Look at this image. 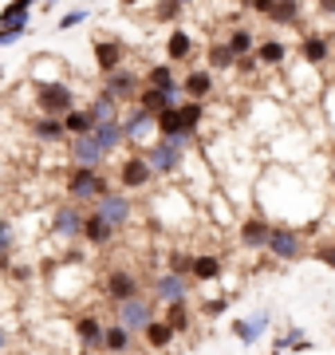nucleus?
<instances>
[{
	"mask_svg": "<svg viewBox=\"0 0 335 355\" xmlns=\"http://www.w3.org/2000/svg\"><path fill=\"white\" fill-rule=\"evenodd\" d=\"M264 253H269L272 261H280V265H292V261H300V257H308L300 225H284V221H276V225H272V237H269V249H264Z\"/></svg>",
	"mask_w": 335,
	"mask_h": 355,
	"instance_id": "6",
	"label": "nucleus"
},
{
	"mask_svg": "<svg viewBox=\"0 0 335 355\" xmlns=\"http://www.w3.org/2000/svg\"><path fill=\"white\" fill-rule=\"evenodd\" d=\"M181 4H185V8H190V4H197V0H181Z\"/></svg>",
	"mask_w": 335,
	"mask_h": 355,
	"instance_id": "54",
	"label": "nucleus"
},
{
	"mask_svg": "<svg viewBox=\"0 0 335 355\" xmlns=\"http://www.w3.org/2000/svg\"><path fill=\"white\" fill-rule=\"evenodd\" d=\"M64 127H67V135H71V139H79V135H91L99 123H95V114H91L87 107H75V111L64 114Z\"/></svg>",
	"mask_w": 335,
	"mask_h": 355,
	"instance_id": "35",
	"label": "nucleus"
},
{
	"mask_svg": "<svg viewBox=\"0 0 335 355\" xmlns=\"http://www.w3.org/2000/svg\"><path fill=\"white\" fill-rule=\"evenodd\" d=\"M194 55H197L194 32H190V28H181V24H174V28H170V36H166V60H170V64H190Z\"/></svg>",
	"mask_w": 335,
	"mask_h": 355,
	"instance_id": "21",
	"label": "nucleus"
},
{
	"mask_svg": "<svg viewBox=\"0 0 335 355\" xmlns=\"http://www.w3.org/2000/svg\"><path fill=\"white\" fill-rule=\"evenodd\" d=\"M304 4H308V0H304Z\"/></svg>",
	"mask_w": 335,
	"mask_h": 355,
	"instance_id": "57",
	"label": "nucleus"
},
{
	"mask_svg": "<svg viewBox=\"0 0 335 355\" xmlns=\"http://www.w3.org/2000/svg\"><path fill=\"white\" fill-rule=\"evenodd\" d=\"M241 8H245V12H257V16H264V20H269L272 8H276V0H241Z\"/></svg>",
	"mask_w": 335,
	"mask_h": 355,
	"instance_id": "44",
	"label": "nucleus"
},
{
	"mask_svg": "<svg viewBox=\"0 0 335 355\" xmlns=\"http://www.w3.org/2000/svg\"><path fill=\"white\" fill-rule=\"evenodd\" d=\"M181 12H185V4H181V0H158V4H154V20H158V24H178Z\"/></svg>",
	"mask_w": 335,
	"mask_h": 355,
	"instance_id": "41",
	"label": "nucleus"
},
{
	"mask_svg": "<svg viewBox=\"0 0 335 355\" xmlns=\"http://www.w3.org/2000/svg\"><path fill=\"white\" fill-rule=\"evenodd\" d=\"M87 20H91V8H71V12L60 16V24H55V28H60V32H71V28L87 24Z\"/></svg>",
	"mask_w": 335,
	"mask_h": 355,
	"instance_id": "42",
	"label": "nucleus"
},
{
	"mask_svg": "<svg viewBox=\"0 0 335 355\" xmlns=\"http://www.w3.org/2000/svg\"><path fill=\"white\" fill-rule=\"evenodd\" d=\"M181 127L190 130V135H197L201 130V123H206V99H181Z\"/></svg>",
	"mask_w": 335,
	"mask_h": 355,
	"instance_id": "36",
	"label": "nucleus"
},
{
	"mask_svg": "<svg viewBox=\"0 0 335 355\" xmlns=\"http://www.w3.org/2000/svg\"><path fill=\"white\" fill-rule=\"evenodd\" d=\"M32 103H36L39 114H55V119H64L67 111H75L79 99H75V87L64 83V79H44L32 87Z\"/></svg>",
	"mask_w": 335,
	"mask_h": 355,
	"instance_id": "2",
	"label": "nucleus"
},
{
	"mask_svg": "<svg viewBox=\"0 0 335 355\" xmlns=\"http://www.w3.org/2000/svg\"><path fill=\"white\" fill-rule=\"evenodd\" d=\"M154 166L146 162V154L142 150H130L127 158H118L115 166V186L118 190H130V193H138V190H150V182H154Z\"/></svg>",
	"mask_w": 335,
	"mask_h": 355,
	"instance_id": "5",
	"label": "nucleus"
},
{
	"mask_svg": "<svg viewBox=\"0 0 335 355\" xmlns=\"http://www.w3.org/2000/svg\"><path fill=\"white\" fill-rule=\"evenodd\" d=\"M194 257L190 249H170L166 253V268L170 272H178V277H194Z\"/></svg>",
	"mask_w": 335,
	"mask_h": 355,
	"instance_id": "38",
	"label": "nucleus"
},
{
	"mask_svg": "<svg viewBox=\"0 0 335 355\" xmlns=\"http://www.w3.org/2000/svg\"><path fill=\"white\" fill-rule=\"evenodd\" d=\"M0 83H4V64H0Z\"/></svg>",
	"mask_w": 335,
	"mask_h": 355,
	"instance_id": "55",
	"label": "nucleus"
},
{
	"mask_svg": "<svg viewBox=\"0 0 335 355\" xmlns=\"http://www.w3.org/2000/svg\"><path fill=\"white\" fill-rule=\"evenodd\" d=\"M142 83H146V87H162V91L178 87V83H181V79H178V64H170V60H166V64H150V67H146V76H142Z\"/></svg>",
	"mask_w": 335,
	"mask_h": 355,
	"instance_id": "31",
	"label": "nucleus"
},
{
	"mask_svg": "<svg viewBox=\"0 0 335 355\" xmlns=\"http://www.w3.org/2000/svg\"><path fill=\"white\" fill-rule=\"evenodd\" d=\"M8 277H12L16 284H32V280H36V272H32V265H12V272H8Z\"/></svg>",
	"mask_w": 335,
	"mask_h": 355,
	"instance_id": "47",
	"label": "nucleus"
},
{
	"mask_svg": "<svg viewBox=\"0 0 335 355\" xmlns=\"http://www.w3.org/2000/svg\"><path fill=\"white\" fill-rule=\"evenodd\" d=\"M99 87H107V91H111V95H115L118 103H127V107H130V103L138 99V91H142V76L134 71V67H127V64H123L118 71L103 76V83H99Z\"/></svg>",
	"mask_w": 335,
	"mask_h": 355,
	"instance_id": "15",
	"label": "nucleus"
},
{
	"mask_svg": "<svg viewBox=\"0 0 335 355\" xmlns=\"http://www.w3.org/2000/svg\"><path fill=\"white\" fill-rule=\"evenodd\" d=\"M111 154L99 146L95 135H79V139H67V162L71 166H103Z\"/></svg>",
	"mask_w": 335,
	"mask_h": 355,
	"instance_id": "18",
	"label": "nucleus"
},
{
	"mask_svg": "<svg viewBox=\"0 0 335 355\" xmlns=\"http://www.w3.org/2000/svg\"><path fill=\"white\" fill-rule=\"evenodd\" d=\"M158 123V139H178V135H185V127H181V111L178 107H170V111H162L154 119Z\"/></svg>",
	"mask_w": 335,
	"mask_h": 355,
	"instance_id": "37",
	"label": "nucleus"
},
{
	"mask_svg": "<svg viewBox=\"0 0 335 355\" xmlns=\"http://www.w3.org/2000/svg\"><path fill=\"white\" fill-rule=\"evenodd\" d=\"M332 44L335 32H304L300 36V60L311 67H327L332 64Z\"/></svg>",
	"mask_w": 335,
	"mask_h": 355,
	"instance_id": "14",
	"label": "nucleus"
},
{
	"mask_svg": "<svg viewBox=\"0 0 335 355\" xmlns=\"http://www.w3.org/2000/svg\"><path fill=\"white\" fill-rule=\"evenodd\" d=\"M229 328H233V336L245 343V347H257V340H264L269 328H272V312L260 308V312H253V316H237Z\"/></svg>",
	"mask_w": 335,
	"mask_h": 355,
	"instance_id": "17",
	"label": "nucleus"
},
{
	"mask_svg": "<svg viewBox=\"0 0 335 355\" xmlns=\"http://www.w3.org/2000/svg\"><path fill=\"white\" fill-rule=\"evenodd\" d=\"M237 60H241V55L229 48V40H225V36L213 40V44L206 48V67H209V71H217V76H221V71H233Z\"/></svg>",
	"mask_w": 335,
	"mask_h": 355,
	"instance_id": "25",
	"label": "nucleus"
},
{
	"mask_svg": "<svg viewBox=\"0 0 335 355\" xmlns=\"http://www.w3.org/2000/svg\"><path fill=\"white\" fill-rule=\"evenodd\" d=\"M4 347H8V331H4V324H0V355H4Z\"/></svg>",
	"mask_w": 335,
	"mask_h": 355,
	"instance_id": "51",
	"label": "nucleus"
},
{
	"mask_svg": "<svg viewBox=\"0 0 335 355\" xmlns=\"http://www.w3.org/2000/svg\"><path fill=\"white\" fill-rule=\"evenodd\" d=\"M118 4H123V8H134V4H138V0H118Z\"/></svg>",
	"mask_w": 335,
	"mask_h": 355,
	"instance_id": "52",
	"label": "nucleus"
},
{
	"mask_svg": "<svg viewBox=\"0 0 335 355\" xmlns=\"http://www.w3.org/2000/svg\"><path fill=\"white\" fill-rule=\"evenodd\" d=\"M221 272H225V265H221L217 253H197L194 257V280L197 284H217Z\"/></svg>",
	"mask_w": 335,
	"mask_h": 355,
	"instance_id": "30",
	"label": "nucleus"
},
{
	"mask_svg": "<svg viewBox=\"0 0 335 355\" xmlns=\"http://www.w3.org/2000/svg\"><path fill=\"white\" fill-rule=\"evenodd\" d=\"M221 312H229V296H217V300H209V304L201 308V316H209V320H217Z\"/></svg>",
	"mask_w": 335,
	"mask_h": 355,
	"instance_id": "46",
	"label": "nucleus"
},
{
	"mask_svg": "<svg viewBox=\"0 0 335 355\" xmlns=\"http://www.w3.org/2000/svg\"><path fill=\"white\" fill-rule=\"evenodd\" d=\"M71 331H75L79 347H87V352H103V336H107L103 316H95V312H79V316H71Z\"/></svg>",
	"mask_w": 335,
	"mask_h": 355,
	"instance_id": "16",
	"label": "nucleus"
},
{
	"mask_svg": "<svg viewBox=\"0 0 335 355\" xmlns=\"http://www.w3.org/2000/svg\"><path fill=\"white\" fill-rule=\"evenodd\" d=\"M233 71H237V76H245V79H253V76H257V71H264V67H260L257 51H253V55H241V60H237V67H233Z\"/></svg>",
	"mask_w": 335,
	"mask_h": 355,
	"instance_id": "43",
	"label": "nucleus"
},
{
	"mask_svg": "<svg viewBox=\"0 0 335 355\" xmlns=\"http://www.w3.org/2000/svg\"><path fill=\"white\" fill-rule=\"evenodd\" d=\"M146 162L154 166V174L158 178H174V174H181V170H185V158H190V150H181L178 142L174 139H150L146 142Z\"/></svg>",
	"mask_w": 335,
	"mask_h": 355,
	"instance_id": "3",
	"label": "nucleus"
},
{
	"mask_svg": "<svg viewBox=\"0 0 335 355\" xmlns=\"http://www.w3.org/2000/svg\"><path fill=\"white\" fill-rule=\"evenodd\" d=\"M83 221H87V205L64 198V202L48 214V233L60 237V241H79V237H83Z\"/></svg>",
	"mask_w": 335,
	"mask_h": 355,
	"instance_id": "4",
	"label": "nucleus"
},
{
	"mask_svg": "<svg viewBox=\"0 0 335 355\" xmlns=\"http://www.w3.org/2000/svg\"><path fill=\"white\" fill-rule=\"evenodd\" d=\"M75 355H103V352H87V347H79V352Z\"/></svg>",
	"mask_w": 335,
	"mask_h": 355,
	"instance_id": "53",
	"label": "nucleus"
},
{
	"mask_svg": "<svg viewBox=\"0 0 335 355\" xmlns=\"http://www.w3.org/2000/svg\"><path fill=\"white\" fill-rule=\"evenodd\" d=\"M0 174H4V162H0Z\"/></svg>",
	"mask_w": 335,
	"mask_h": 355,
	"instance_id": "56",
	"label": "nucleus"
},
{
	"mask_svg": "<svg viewBox=\"0 0 335 355\" xmlns=\"http://www.w3.org/2000/svg\"><path fill=\"white\" fill-rule=\"evenodd\" d=\"M12 265H16V253H12V249H0V277H8Z\"/></svg>",
	"mask_w": 335,
	"mask_h": 355,
	"instance_id": "49",
	"label": "nucleus"
},
{
	"mask_svg": "<svg viewBox=\"0 0 335 355\" xmlns=\"http://www.w3.org/2000/svg\"><path fill=\"white\" fill-rule=\"evenodd\" d=\"M0 249H16V229L8 217H0Z\"/></svg>",
	"mask_w": 335,
	"mask_h": 355,
	"instance_id": "45",
	"label": "nucleus"
},
{
	"mask_svg": "<svg viewBox=\"0 0 335 355\" xmlns=\"http://www.w3.org/2000/svg\"><path fill=\"white\" fill-rule=\"evenodd\" d=\"M197 280L194 277H178V272H158L154 280H150V296H154L158 304H181V300H190V292H194Z\"/></svg>",
	"mask_w": 335,
	"mask_h": 355,
	"instance_id": "9",
	"label": "nucleus"
},
{
	"mask_svg": "<svg viewBox=\"0 0 335 355\" xmlns=\"http://www.w3.org/2000/svg\"><path fill=\"white\" fill-rule=\"evenodd\" d=\"M257 60H260V67H269V71H284V67H288V44L276 40V36H264L257 44Z\"/></svg>",
	"mask_w": 335,
	"mask_h": 355,
	"instance_id": "23",
	"label": "nucleus"
},
{
	"mask_svg": "<svg viewBox=\"0 0 335 355\" xmlns=\"http://www.w3.org/2000/svg\"><path fill=\"white\" fill-rule=\"evenodd\" d=\"M142 340H146V347H150V352H170V347H174V340H178V331L170 328V320H150V328L142 331Z\"/></svg>",
	"mask_w": 335,
	"mask_h": 355,
	"instance_id": "26",
	"label": "nucleus"
},
{
	"mask_svg": "<svg viewBox=\"0 0 335 355\" xmlns=\"http://www.w3.org/2000/svg\"><path fill=\"white\" fill-rule=\"evenodd\" d=\"M272 225H276V221H272L264 209H253L248 217L237 221V237H241V245H245L248 253H264V249H269V237H272Z\"/></svg>",
	"mask_w": 335,
	"mask_h": 355,
	"instance_id": "8",
	"label": "nucleus"
},
{
	"mask_svg": "<svg viewBox=\"0 0 335 355\" xmlns=\"http://www.w3.org/2000/svg\"><path fill=\"white\" fill-rule=\"evenodd\" d=\"M91 209H99V214H103L115 229H127L130 221H134V193L118 190V186H115V190H107L99 202L91 205Z\"/></svg>",
	"mask_w": 335,
	"mask_h": 355,
	"instance_id": "10",
	"label": "nucleus"
},
{
	"mask_svg": "<svg viewBox=\"0 0 335 355\" xmlns=\"http://www.w3.org/2000/svg\"><path fill=\"white\" fill-rule=\"evenodd\" d=\"M28 135H32L36 142H44V146H60V142L71 139L67 127H64V119H55V114H39V111H36V119H28Z\"/></svg>",
	"mask_w": 335,
	"mask_h": 355,
	"instance_id": "19",
	"label": "nucleus"
},
{
	"mask_svg": "<svg viewBox=\"0 0 335 355\" xmlns=\"http://www.w3.org/2000/svg\"><path fill=\"white\" fill-rule=\"evenodd\" d=\"M311 8H316L323 20H335V0H311Z\"/></svg>",
	"mask_w": 335,
	"mask_h": 355,
	"instance_id": "48",
	"label": "nucleus"
},
{
	"mask_svg": "<svg viewBox=\"0 0 335 355\" xmlns=\"http://www.w3.org/2000/svg\"><path fill=\"white\" fill-rule=\"evenodd\" d=\"M162 320H170V328L178 331V336H190V328H194V308H190V300L166 304L162 308Z\"/></svg>",
	"mask_w": 335,
	"mask_h": 355,
	"instance_id": "34",
	"label": "nucleus"
},
{
	"mask_svg": "<svg viewBox=\"0 0 335 355\" xmlns=\"http://www.w3.org/2000/svg\"><path fill=\"white\" fill-rule=\"evenodd\" d=\"M107 190H115V186H111V178L103 174V166H71L67 178H64V198L87 205V209L99 202Z\"/></svg>",
	"mask_w": 335,
	"mask_h": 355,
	"instance_id": "1",
	"label": "nucleus"
},
{
	"mask_svg": "<svg viewBox=\"0 0 335 355\" xmlns=\"http://www.w3.org/2000/svg\"><path fill=\"white\" fill-rule=\"evenodd\" d=\"M225 40H229V48L237 51V55H253V51H257V32H253V28L248 24H233V28H225Z\"/></svg>",
	"mask_w": 335,
	"mask_h": 355,
	"instance_id": "32",
	"label": "nucleus"
},
{
	"mask_svg": "<svg viewBox=\"0 0 335 355\" xmlns=\"http://www.w3.org/2000/svg\"><path fill=\"white\" fill-rule=\"evenodd\" d=\"M91 55H95V67H99V76H111L118 67L127 64V44L118 36H99L91 44Z\"/></svg>",
	"mask_w": 335,
	"mask_h": 355,
	"instance_id": "13",
	"label": "nucleus"
},
{
	"mask_svg": "<svg viewBox=\"0 0 335 355\" xmlns=\"http://www.w3.org/2000/svg\"><path fill=\"white\" fill-rule=\"evenodd\" d=\"M95 139H99V146H103L107 154H115L118 146H127V130H123V119H111V123H99V127L91 130Z\"/></svg>",
	"mask_w": 335,
	"mask_h": 355,
	"instance_id": "29",
	"label": "nucleus"
},
{
	"mask_svg": "<svg viewBox=\"0 0 335 355\" xmlns=\"http://www.w3.org/2000/svg\"><path fill=\"white\" fill-rule=\"evenodd\" d=\"M311 257H316V261H323V265H332V268H335V249H316Z\"/></svg>",
	"mask_w": 335,
	"mask_h": 355,
	"instance_id": "50",
	"label": "nucleus"
},
{
	"mask_svg": "<svg viewBox=\"0 0 335 355\" xmlns=\"http://www.w3.org/2000/svg\"><path fill=\"white\" fill-rule=\"evenodd\" d=\"M130 347H134V331H127L118 320H111L107 324V336H103V352L107 355H130Z\"/></svg>",
	"mask_w": 335,
	"mask_h": 355,
	"instance_id": "28",
	"label": "nucleus"
},
{
	"mask_svg": "<svg viewBox=\"0 0 335 355\" xmlns=\"http://www.w3.org/2000/svg\"><path fill=\"white\" fill-rule=\"evenodd\" d=\"M284 352L304 355V352H311V340H308L300 328H288V331H280V336L272 340V355H284Z\"/></svg>",
	"mask_w": 335,
	"mask_h": 355,
	"instance_id": "33",
	"label": "nucleus"
},
{
	"mask_svg": "<svg viewBox=\"0 0 335 355\" xmlns=\"http://www.w3.org/2000/svg\"><path fill=\"white\" fill-rule=\"evenodd\" d=\"M103 296L111 300V304L134 300V296H142V277L130 272V268H111V272L103 277Z\"/></svg>",
	"mask_w": 335,
	"mask_h": 355,
	"instance_id": "12",
	"label": "nucleus"
},
{
	"mask_svg": "<svg viewBox=\"0 0 335 355\" xmlns=\"http://www.w3.org/2000/svg\"><path fill=\"white\" fill-rule=\"evenodd\" d=\"M181 91H185V99H213L217 95V71H209V67H190L185 76H181Z\"/></svg>",
	"mask_w": 335,
	"mask_h": 355,
	"instance_id": "20",
	"label": "nucleus"
},
{
	"mask_svg": "<svg viewBox=\"0 0 335 355\" xmlns=\"http://www.w3.org/2000/svg\"><path fill=\"white\" fill-rule=\"evenodd\" d=\"M269 24H276V28H304V0H276Z\"/></svg>",
	"mask_w": 335,
	"mask_h": 355,
	"instance_id": "27",
	"label": "nucleus"
},
{
	"mask_svg": "<svg viewBox=\"0 0 335 355\" xmlns=\"http://www.w3.org/2000/svg\"><path fill=\"white\" fill-rule=\"evenodd\" d=\"M32 8H36V0H8V4L0 8V28L12 24V20H24V16H32Z\"/></svg>",
	"mask_w": 335,
	"mask_h": 355,
	"instance_id": "40",
	"label": "nucleus"
},
{
	"mask_svg": "<svg viewBox=\"0 0 335 355\" xmlns=\"http://www.w3.org/2000/svg\"><path fill=\"white\" fill-rule=\"evenodd\" d=\"M32 32V16H24V20H12V24L0 28V48H12V44H20V40Z\"/></svg>",
	"mask_w": 335,
	"mask_h": 355,
	"instance_id": "39",
	"label": "nucleus"
},
{
	"mask_svg": "<svg viewBox=\"0 0 335 355\" xmlns=\"http://www.w3.org/2000/svg\"><path fill=\"white\" fill-rule=\"evenodd\" d=\"M87 111L95 114V123H111V119H123V111H127V103H118V99H115V95H111L107 87H99L95 95H91Z\"/></svg>",
	"mask_w": 335,
	"mask_h": 355,
	"instance_id": "24",
	"label": "nucleus"
},
{
	"mask_svg": "<svg viewBox=\"0 0 335 355\" xmlns=\"http://www.w3.org/2000/svg\"><path fill=\"white\" fill-rule=\"evenodd\" d=\"M115 320L127 331L142 336V331L150 328V320H158V300H154V296H146V292L134 296V300H123V304H115Z\"/></svg>",
	"mask_w": 335,
	"mask_h": 355,
	"instance_id": "7",
	"label": "nucleus"
},
{
	"mask_svg": "<svg viewBox=\"0 0 335 355\" xmlns=\"http://www.w3.org/2000/svg\"><path fill=\"white\" fill-rule=\"evenodd\" d=\"M123 130H127V146L130 150H146V139L158 135V123L150 111H142L138 103H130L123 111Z\"/></svg>",
	"mask_w": 335,
	"mask_h": 355,
	"instance_id": "11",
	"label": "nucleus"
},
{
	"mask_svg": "<svg viewBox=\"0 0 335 355\" xmlns=\"http://www.w3.org/2000/svg\"><path fill=\"white\" fill-rule=\"evenodd\" d=\"M115 237H118V229L111 225L99 209H87V221H83V241H87L91 249H107Z\"/></svg>",
	"mask_w": 335,
	"mask_h": 355,
	"instance_id": "22",
	"label": "nucleus"
}]
</instances>
